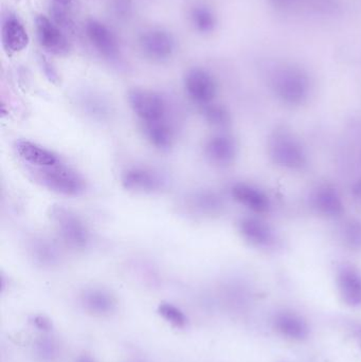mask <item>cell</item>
I'll return each instance as SVG.
<instances>
[{
	"label": "cell",
	"instance_id": "12",
	"mask_svg": "<svg viewBox=\"0 0 361 362\" xmlns=\"http://www.w3.org/2000/svg\"><path fill=\"white\" fill-rule=\"evenodd\" d=\"M341 299L351 308H361V272L351 265H343L337 274Z\"/></svg>",
	"mask_w": 361,
	"mask_h": 362
},
{
	"label": "cell",
	"instance_id": "8",
	"mask_svg": "<svg viewBox=\"0 0 361 362\" xmlns=\"http://www.w3.org/2000/svg\"><path fill=\"white\" fill-rule=\"evenodd\" d=\"M37 39L41 46L49 53L59 57H64L70 51V43L61 28L49 19L48 17L39 15L35 19Z\"/></svg>",
	"mask_w": 361,
	"mask_h": 362
},
{
	"label": "cell",
	"instance_id": "9",
	"mask_svg": "<svg viewBox=\"0 0 361 362\" xmlns=\"http://www.w3.org/2000/svg\"><path fill=\"white\" fill-rule=\"evenodd\" d=\"M122 185L136 193H155L164 187V179L159 173L144 167L130 168L122 174Z\"/></svg>",
	"mask_w": 361,
	"mask_h": 362
},
{
	"label": "cell",
	"instance_id": "3",
	"mask_svg": "<svg viewBox=\"0 0 361 362\" xmlns=\"http://www.w3.org/2000/svg\"><path fill=\"white\" fill-rule=\"evenodd\" d=\"M269 150L273 161L284 169L297 171L307 164V155L302 144L286 130L273 132L269 139Z\"/></svg>",
	"mask_w": 361,
	"mask_h": 362
},
{
	"label": "cell",
	"instance_id": "20",
	"mask_svg": "<svg viewBox=\"0 0 361 362\" xmlns=\"http://www.w3.org/2000/svg\"><path fill=\"white\" fill-rule=\"evenodd\" d=\"M30 257L35 264L43 267L57 266L61 261V251L50 239L39 237L31 239L28 247Z\"/></svg>",
	"mask_w": 361,
	"mask_h": 362
},
{
	"label": "cell",
	"instance_id": "17",
	"mask_svg": "<svg viewBox=\"0 0 361 362\" xmlns=\"http://www.w3.org/2000/svg\"><path fill=\"white\" fill-rule=\"evenodd\" d=\"M233 199L255 213H266L271 209V201L263 191L247 183H237L232 187Z\"/></svg>",
	"mask_w": 361,
	"mask_h": 362
},
{
	"label": "cell",
	"instance_id": "4",
	"mask_svg": "<svg viewBox=\"0 0 361 362\" xmlns=\"http://www.w3.org/2000/svg\"><path fill=\"white\" fill-rule=\"evenodd\" d=\"M49 217L55 230L63 241L71 248L84 249L89 243V231L84 221L75 212L63 205H52Z\"/></svg>",
	"mask_w": 361,
	"mask_h": 362
},
{
	"label": "cell",
	"instance_id": "7",
	"mask_svg": "<svg viewBox=\"0 0 361 362\" xmlns=\"http://www.w3.org/2000/svg\"><path fill=\"white\" fill-rule=\"evenodd\" d=\"M184 89L193 102L197 104H210L217 94V84L213 75L206 69L195 67L184 75Z\"/></svg>",
	"mask_w": 361,
	"mask_h": 362
},
{
	"label": "cell",
	"instance_id": "25",
	"mask_svg": "<svg viewBox=\"0 0 361 362\" xmlns=\"http://www.w3.org/2000/svg\"><path fill=\"white\" fill-rule=\"evenodd\" d=\"M193 205L200 212L212 214V213L217 212L219 208L222 207V203L219 197H217L215 194L211 192H200L194 196Z\"/></svg>",
	"mask_w": 361,
	"mask_h": 362
},
{
	"label": "cell",
	"instance_id": "14",
	"mask_svg": "<svg viewBox=\"0 0 361 362\" xmlns=\"http://www.w3.org/2000/svg\"><path fill=\"white\" fill-rule=\"evenodd\" d=\"M273 328L279 335L293 341H302L309 335V326L300 314L280 312L273 316Z\"/></svg>",
	"mask_w": 361,
	"mask_h": 362
},
{
	"label": "cell",
	"instance_id": "18",
	"mask_svg": "<svg viewBox=\"0 0 361 362\" xmlns=\"http://www.w3.org/2000/svg\"><path fill=\"white\" fill-rule=\"evenodd\" d=\"M29 35L17 17H8L3 25V46L12 53L21 52L29 45Z\"/></svg>",
	"mask_w": 361,
	"mask_h": 362
},
{
	"label": "cell",
	"instance_id": "19",
	"mask_svg": "<svg viewBox=\"0 0 361 362\" xmlns=\"http://www.w3.org/2000/svg\"><path fill=\"white\" fill-rule=\"evenodd\" d=\"M313 205L321 215L326 217H340L344 211V205L336 190L327 185L319 188L313 193Z\"/></svg>",
	"mask_w": 361,
	"mask_h": 362
},
{
	"label": "cell",
	"instance_id": "22",
	"mask_svg": "<svg viewBox=\"0 0 361 362\" xmlns=\"http://www.w3.org/2000/svg\"><path fill=\"white\" fill-rule=\"evenodd\" d=\"M190 21L192 25L200 33H211L215 29V14L206 6H195L190 11Z\"/></svg>",
	"mask_w": 361,
	"mask_h": 362
},
{
	"label": "cell",
	"instance_id": "13",
	"mask_svg": "<svg viewBox=\"0 0 361 362\" xmlns=\"http://www.w3.org/2000/svg\"><path fill=\"white\" fill-rule=\"evenodd\" d=\"M239 231L248 244L255 248L267 249L275 244V232L269 223L253 217H246L239 223Z\"/></svg>",
	"mask_w": 361,
	"mask_h": 362
},
{
	"label": "cell",
	"instance_id": "10",
	"mask_svg": "<svg viewBox=\"0 0 361 362\" xmlns=\"http://www.w3.org/2000/svg\"><path fill=\"white\" fill-rule=\"evenodd\" d=\"M80 303L83 310L91 316H112L118 308L116 296L100 288H90L81 294Z\"/></svg>",
	"mask_w": 361,
	"mask_h": 362
},
{
	"label": "cell",
	"instance_id": "2",
	"mask_svg": "<svg viewBox=\"0 0 361 362\" xmlns=\"http://www.w3.org/2000/svg\"><path fill=\"white\" fill-rule=\"evenodd\" d=\"M37 183L49 191L65 196H80L86 190V183L80 174L63 164L30 170Z\"/></svg>",
	"mask_w": 361,
	"mask_h": 362
},
{
	"label": "cell",
	"instance_id": "1",
	"mask_svg": "<svg viewBox=\"0 0 361 362\" xmlns=\"http://www.w3.org/2000/svg\"><path fill=\"white\" fill-rule=\"evenodd\" d=\"M271 86L275 96L291 106L306 102L311 84L306 73L295 66H282L273 72Z\"/></svg>",
	"mask_w": 361,
	"mask_h": 362
},
{
	"label": "cell",
	"instance_id": "27",
	"mask_svg": "<svg viewBox=\"0 0 361 362\" xmlns=\"http://www.w3.org/2000/svg\"><path fill=\"white\" fill-rule=\"evenodd\" d=\"M342 239L344 244L353 250H361V223L352 221L343 227Z\"/></svg>",
	"mask_w": 361,
	"mask_h": 362
},
{
	"label": "cell",
	"instance_id": "31",
	"mask_svg": "<svg viewBox=\"0 0 361 362\" xmlns=\"http://www.w3.org/2000/svg\"><path fill=\"white\" fill-rule=\"evenodd\" d=\"M353 196H354L356 203L361 205V180L355 183L354 188H353Z\"/></svg>",
	"mask_w": 361,
	"mask_h": 362
},
{
	"label": "cell",
	"instance_id": "16",
	"mask_svg": "<svg viewBox=\"0 0 361 362\" xmlns=\"http://www.w3.org/2000/svg\"><path fill=\"white\" fill-rule=\"evenodd\" d=\"M237 144L229 136L217 134L210 138L205 145V154L212 163L228 165L237 157Z\"/></svg>",
	"mask_w": 361,
	"mask_h": 362
},
{
	"label": "cell",
	"instance_id": "35",
	"mask_svg": "<svg viewBox=\"0 0 361 362\" xmlns=\"http://www.w3.org/2000/svg\"><path fill=\"white\" fill-rule=\"evenodd\" d=\"M359 342H360V349H361V332H360V334H359Z\"/></svg>",
	"mask_w": 361,
	"mask_h": 362
},
{
	"label": "cell",
	"instance_id": "28",
	"mask_svg": "<svg viewBox=\"0 0 361 362\" xmlns=\"http://www.w3.org/2000/svg\"><path fill=\"white\" fill-rule=\"evenodd\" d=\"M29 322L33 328L39 330L43 334H49L53 328V323L50 318L45 314H35L30 316Z\"/></svg>",
	"mask_w": 361,
	"mask_h": 362
},
{
	"label": "cell",
	"instance_id": "32",
	"mask_svg": "<svg viewBox=\"0 0 361 362\" xmlns=\"http://www.w3.org/2000/svg\"><path fill=\"white\" fill-rule=\"evenodd\" d=\"M75 362H97L96 360L93 359L91 356L86 355H81L77 357V359L75 360Z\"/></svg>",
	"mask_w": 361,
	"mask_h": 362
},
{
	"label": "cell",
	"instance_id": "6",
	"mask_svg": "<svg viewBox=\"0 0 361 362\" xmlns=\"http://www.w3.org/2000/svg\"><path fill=\"white\" fill-rule=\"evenodd\" d=\"M139 46L144 57L154 62H164L175 52L176 41L166 30L152 28L140 35Z\"/></svg>",
	"mask_w": 361,
	"mask_h": 362
},
{
	"label": "cell",
	"instance_id": "26",
	"mask_svg": "<svg viewBox=\"0 0 361 362\" xmlns=\"http://www.w3.org/2000/svg\"><path fill=\"white\" fill-rule=\"evenodd\" d=\"M202 112H204V117H205L206 120L212 125L223 128V126L229 124V112L222 105L210 103V104L204 106Z\"/></svg>",
	"mask_w": 361,
	"mask_h": 362
},
{
	"label": "cell",
	"instance_id": "24",
	"mask_svg": "<svg viewBox=\"0 0 361 362\" xmlns=\"http://www.w3.org/2000/svg\"><path fill=\"white\" fill-rule=\"evenodd\" d=\"M157 310H158V314H160L162 319L166 320L173 328L182 330L188 325V316L174 304L162 302Z\"/></svg>",
	"mask_w": 361,
	"mask_h": 362
},
{
	"label": "cell",
	"instance_id": "30",
	"mask_svg": "<svg viewBox=\"0 0 361 362\" xmlns=\"http://www.w3.org/2000/svg\"><path fill=\"white\" fill-rule=\"evenodd\" d=\"M41 67H43V72H45L46 77L49 79V81H51L52 83L59 82V74H57V70L45 57H41Z\"/></svg>",
	"mask_w": 361,
	"mask_h": 362
},
{
	"label": "cell",
	"instance_id": "34",
	"mask_svg": "<svg viewBox=\"0 0 361 362\" xmlns=\"http://www.w3.org/2000/svg\"><path fill=\"white\" fill-rule=\"evenodd\" d=\"M57 1H59L61 5H67V3H70L71 0H57Z\"/></svg>",
	"mask_w": 361,
	"mask_h": 362
},
{
	"label": "cell",
	"instance_id": "15",
	"mask_svg": "<svg viewBox=\"0 0 361 362\" xmlns=\"http://www.w3.org/2000/svg\"><path fill=\"white\" fill-rule=\"evenodd\" d=\"M15 148L19 157L33 168H48L59 163V158L53 152L35 142L19 140Z\"/></svg>",
	"mask_w": 361,
	"mask_h": 362
},
{
	"label": "cell",
	"instance_id": "11",
	"mask_svg": "<svg viewBox=\"0 0 361 362\" xmlns=\"http://www.w3.org/2000/svg\"><path fill=\"white\" fill-rule=\"evenodd\" d=\"M85 29H86V35L91 45L103 57L109 59H115L118 57L119 51H120L118 39L113 33L112 30L109 29L106 25L96 19H89Z\"/></svg>",
	"mask_w": 361,
	"mask_h": 362
},
{
	"label": "cell",
	"instance_id": "23",
	"mask_svg": "<svg viewBox=\"0 0 361 362\" xmlns=\"http://www.w3.org/2000/svg\"><path fill=\"white\" fill-rule=\"evenodd\" d=\"M59 343L48 334L39 337L35 343V352L37 357L43 362H52L59 356Z\"/></svg>",
	"mask_w": 361,
	"mask_h": 362
},
{
	"label": "cell",
	"instance_id": "21",
	"mask_svg": "<svg viewBox=\"0 0 361 362\" xmlns=\"http://www.w3.org/2000/svg\"><path fill=\"white\" fill-rule=\"evenodd\" d=\"M142 124L144 136L153 146L162 150H168L172 148L175 134L172 126L166 122V119Z\"/></svg>",
	"mask_w": 361,
	"mask_h": 362
},
{
	"label": "cell",
	"instance_id": "33",
	"mask_svg": "<svg viewBox=\"0 0 361 362\" xmlns=\"http://www.w3.org/2000/svg\"><path fill=\"white\" fill-rule=\"evenodd\" d=\"M273 1L277 6H287L295 3L297 0H273Z\"/></svg>",
	"mask_w": 361,
	"mask_h": 362
},
{
	"label": "cell",
	"instance_id": "29",
	"mask_svg": "<svg viewBox=\"0 0 361 362\" xmlns=\"http://www.w3.org/2000/svg\"><path fill=\"white\" fill-rule=\"evenodd\" d=\"M53 21L59 26V28L70 30L72 28L70 17L67 15L65 10L61 9L59 6H55L51 10Z\"/></svg>",
	"mask_w": 361,
	"mask_h": 362
},
{
	"label": "cell",
	"instance_id": "5",
	"mask_svg": "<svg viewBox=\"0 0 361 362\" xmlns=\"http://www.w3.org/2000/svg\"><path fill=\"white\" fill-rule=\"evenodd\" d=\"M128 103L142 123L164 120L168 104L164 97L148 89L135 88L128 92Z\"/></svg>",
	"mask_w": 361,
	"mask_h": 362
}]
</instances>
